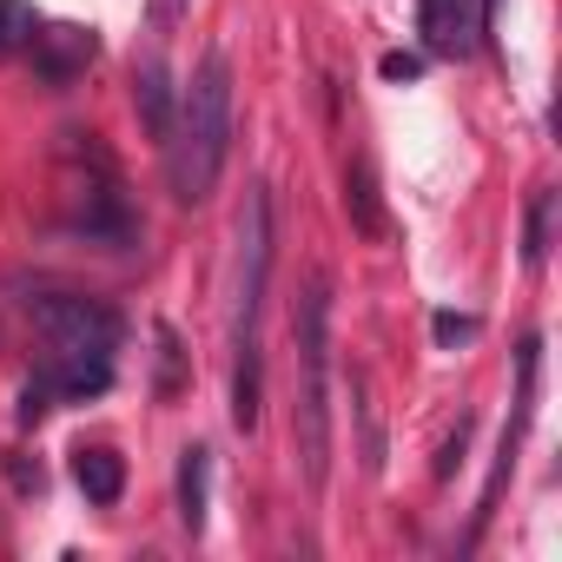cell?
<instances>
[{
  "label": "cell",
  "mask_w": 562,
  "mask_h": 562,
  "mask_svg": "<svg viewBox=\"0 0 562 562\" xmlns=\"http://www.w3.org/2000/svg\"><path fill=\"white\" fill-rule=\"evenodd\" d=\"M153 338H159V378H153V391H159V404H172L186 391V345H179L172 325H159Z\"/></svg>",
  "instance_id": "cell-13"
},
{
  "label": "cell",
  "mask_w": 562,
  "mask_h": 562,
  "mask_svg": "<svg viewBox=\"0 0 562 562\" xmlns=\"http://www.w3.org/2000/svg\"><path fill=\"white\" fill-rule=\"evenodd\" d=\"M67 225L87 238V245H106V251H133L139 238V218L120 192V172L106 159V146L93 133H67Z\"/></svg>",
  "instance_id": "cell-5"
},
{
  "label": "cell",
  "mask_w": 562,
  "mask_h": 562,
  "mask_svg": "<svg viewBox=\"0 0 562 562\" xmlns=\"http://www.w3.org/2000/svg\"><path fill=\"white\" fill-rule=\"evenodd\" d=\"M417 27H424V47H430V54L463 60V54L476 47V27H470V14H463V0H417Z\"/></svg>",
  "instance_id": "cell-8"
},
{
  "label": "cell",
  "mask_w": 562,
  "mask_h": 562,
  "mask_svg": "<svg viewBox=\"0 0 562 562\" xmlns=\"http://www.w3.org/2000/svg\"><path fill=\"white\" fill-rule=\"evenodd\" d=\"M186 8H192V0H153V14H146V21H153V34L166 41V34L186 21Z\"/></svg>",
  "instance_id": "cell-20"
},
{
  "label": "cell",
  "mask_w": 562,
  "mask_h": 562,
  "mask_svg": "<svg viewBox=\"0 0 562 562\" xmlns=\"http://www.w3.org/2000/svg\"><path fill=\"white\" fill-rule=\"evenodd\" d=\"M133 106H139V120H146L153 146L166 153V139H172V120H179V93H172V74H166V60H159V54H153V60L133 74Z\"/></svg>",
  "instance_id": "cell-7"
},
{
  "label": "cell",
  "mask_w": 562,
  "mask_h": 562,
  "mask_svg": "<svg viewBox=\"0 0 562 562\" xmlns=\"http://www.w3.org/2000/svg\"><path fill=\"white\" fill-rule=\"evenodd\" d=\"M345 212H351V232L358 238H384V199H378L371 159H351L345 166Z\"/></svg>",
  "instance_id": "cell-10"
},
{
  "label": "cell",
  "mask_w": 562,
  "mask_h": 562,
  "mask_svg": "<svg viewBox=\"0 0 562 562\" xmlns=\"http://www.w3.org/2000/svg\"><path fill=\"white\" fill-rule=\"evenodd\" d=\"M378 74H384L391 87H411V80H424V60H417V54H384Z\"/></svg>",
  "instance_id": "cell-17"
},
{
  "label": "cell",
  "mask_w": 562,
  "mask_h": 562,
  "mask_svg": "<svg viewBox=\"0 0 562 562\" xmlns=\"http://www.w3.org/2000/svg\"><path fill=\"white\" fill-rule=\"evenodd\" d=\"M205 503H212V450L192 443V450H179V522H186V536H205Z\"/></svg>",
  "instance_id": "cell-9"
},
{
  "label": "cell",
  "mask_w": 562,
  "mask_h": 562,
  "mask_svg": "<svg viewBox=\"0 0 562 562\" xmlns=\"http://www.w3.org/2000/svg\"><path fill=\"white\" fill-rule=\"evenodd\" d=\"M27 41H34V8L27 0H0V60L27 54Z\"/></svg>",
  "instance_id": "cell-15"
},
{
  "label": "cell",
  "mask_w": 562,
  "mask_h": 562,
  "mask_svg": "<svg viewBox=\"0 0 562 562\" xmlns=\"http://www.w3.org/2000/svg\"><path fill=\"white\" fill-rule=\"evenodd\" d=\"M470 424H476V417L463 411V417H457V430H450V443H443V457H437V476H450V470H457V457H463V443H470Z\"/></svg>",
  "instance_id": "cell-19"
},
{
  "label": "cell",
  "mask_w": 562,
  "mask_h": 562,
  "mask_svg": "<svg viewBox=\"0 0 562 562\" xmlns=\"http://www.w3.org/2000/svg\"><path fill=\"white\" fill-rule=\"evenodd\" d=\"M430 331H437V345H463V338H476V318H463V312H437Z\"/></svg>",
  "instance_id": "cell-18"
},
{
  "label": "cell",
  "mask_w": 562,
  "mask_h": 562,
  "mask_svg": "<svg viewBox=\"0 0 562 562\" xmlns=\"http://www.w3.org/2000/svg\"><path fill=\"white\" fill-rule=\"evenodd\" d=\"M54 411V384H47V371L41 378H27V391H21V424H41Z\"/></svg>",
  "instance_id": "cell-16"
},
{
  "label": "cell",
  "mask_w": 562,
  "mask_h": 562,
  "mask_svg": "<svg viewBox=\"0 0 562 562\" xmlns=\"http://www.w3.org/2000/svg\"><path fill=\"white\" fill-rule=\"evenodd\" d=\"M27 54H34V74H41L47 87H74V80L100 60V34H93V27H34Z\"/></svg>",
  "instance_id": "cell-6"
},
{
  "label": "cell",
  "mask_w": 562,
  "mask_h": 562,
  "mask_svg": "<svg viewBox=\"0 0 562 562\" xmlns=\"http://www.w3.org/2000/svg\"><path fill=\"white\" fill-rule=\"evenodd\" d=\"M549 232H555V192H536V199H529V225H522V265H529V271H542Z\"/></svg>",
  "instance_id": "cell-12"
},
{
  "label": "cell",
  "mask_w": 562,
  "mask_h": 562,
  "mask_svg": "<svg viewBox=\"0 0 562 562\" xmlns=\"http://www.w3.org/2000/svg\"><path fill=\"white\" fill-rule=\"evenodd\" d=\"M74 483L87 490V503H120V490H126V463H120V450H106V443H93V450H80L74 457Z\"/></svg>",
  "instance_id": "cell-11"
},
{
  "label": "cell",
  "mask_w": 562,
  "mask_h": 562,
  "mask_svg": "<svg viewBox=\"0 0 562 562\" xmlns=\"http://www.w3.org/2000/svg\"><path fill=\"white\" fill-rule=\"evenodd\" d=\"M8 476H14V490H41V463H27V457H8Z\"/></svg>",
  "instance_id": "cell-21"
},
{
  "label": "cell",
  "mask_w": 562,
  "mask_h": 562,
  "mask_svg": "<svg viewBox=\"0 0 562 562\" xmlns=\"http://www.w3.org/2000/svg\"><path fill=\"white\" fill-rule=\"evenodd\" d=\"M292 345H299L292 443H299L305 483L325 490V476H331V271L325 265L305 271V292L292 305Z\"/></svg>",
  "instance_id": "cell-2"
},
{
  "label": "cell",
  "mask_w": 562,
  "mask_h": 562,
  "mask_svg": "<svg viewBox=\"0 0 562 562\" xmlns=\"http://www.w3.org/2000/svg\"><path fill=\"white\" fill-rule=\"evenodd\" d=\"M463 14H470V0H463Z\"/></svg>",
  "instance_id": "cell-22"
},
{
  "label": "cell",
  "mask_w": 562,
  "mask_h": 562,
  "mask_svg": "<svg viewBox=\"0 0 562 562\" xmlns=\"http://www.w3.org/2000/svg\"><path fill=\"white\" fill-rule=\"evenodd\" d=\"M271 186L245 192L238 212V299H232V424L258 430V404H265V378H258V312H265V285H271Z\"/></svg>",
  "instance_id": "cell-4"
},
{
  "label": "cell",
  "mask_w": 562,
  "mask_h": 562,
  "mask_svg": "<svg viewBox=\"0 0 562 562\" xmlns=\"http://www.w3.org/2000/svg\"><path fill=\"white\" fill-rule=\"evenodd\" d=\"M351 411H358V430H364V470L378 476L384 470V437H378V411H371V378L351 371Z\"/></svg>",
  "instance_id": "cell-14"
},
{
  "label": "cell",
  "mask_w": 562,
  "mask_h": 562,
  "mask_svg": "<svg viewBox=\"0 0 562 562\" xmlns=\"http://www.w3.org/2000/svg\"><path fill=\"white\" fill-rule=\"evenodd\" d=\"M27 318L41 325L47 338V384L54 397L67 404H87L113 384V351H120V312L100 305V299H80V292H34L27 299Z\"/></svg>",
  "instance_id": "cell-1"
},
{
  "label": "cell",
  "mask_w": 562,
  "mask_h": 562,
  "mask_svg": "<svg viewBox=\"0 0 562 562\" xmlns=\"http://www.w3.org/2000/svg\"><path fill=\"white\" fill-rule=\"evenodd\" d=\"M225 159H232V60L212 47L199 60V74H192V87L179 93V120H172V139H166L172 199L205 205Z\"/></svg>",
  "instance_id": "cell-3"
}]
</instances>
